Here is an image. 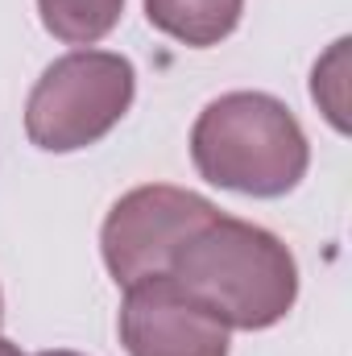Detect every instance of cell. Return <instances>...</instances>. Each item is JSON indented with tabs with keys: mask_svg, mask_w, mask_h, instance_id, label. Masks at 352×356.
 I'll list each match as a JSON object with an SVG mask.
<instances>
[{
	"mask_svg": "<svg viewBox=\"0 0 352 356\" xmlns=\"http://www.w3.org/2000/svg\"><path fill=\"white\" fill-rule=\"evenodd\" d=\"M220 216V207L195 191L182 186H137L125 199L112 203L104 228H99V253L104 266L116 277V286H133L154 273H170L178 249Z\"/></svg>",
	"mask_w": 352,
	"mask_h": 356,
	"instance_id": "277c9868",
	"label": "cell"
},
{
	"mask_svg": "<svg viewBox=\"0 0 352 356\" xmlns=\"http://www.w3.org/2000/svg\"><path fill=\"white\" fill-rule=\"evenodd\" d=\"M137 95V71L125 54L75 50L42 71L25 104V133L46 154H79L104 141Z\"/></svg>",
	"mask_w": 352,
	"mask_h": 356,
	"instance_id": "3957f363",
	"label": "cell"
},
{
	"mask_svg": "<svg viewBox=\"0 0 352 356\" xmlns=\"http://www.w3.org/2000/svg\"><path fill=\"white\" fill-rule=\"evenodd\" d=\"M120 344L129 356H228V327L191 302L170 273L125 286Z\"/></svg>",
	"mask_w": 352,
	"mask_h": 356,
	"instance_id": "5b68a950",
	"label": "cell"
},
{
	"mask_svg": "<svg viewBox=\"0 0 352 356\" xmlns=\"http://www.w3.org/2000/svg\"><path fill=\"white\" fill-rule=\"evenodd\" d=\"M175 286L228 332H265L298 298L294 253L257 224L216 216L170 261Z\"/></svg>",
	"mask_w": 352,
	"mask_h": 356,
	"instance_id": "6da1fadb",
	"label": "cell"
},
{
	"mask_svg": "<svg viewBox=\"0 0 352 356\" xmlns=\"http://www.w3.org/2000/svg\"><path fill=\"white\" fill-rule=\"evenodd\" d=\"M0 319H4V294H0Z\"/></svg>",
	"mask_w": 352,
	"mask_h": 356,
	"instance_id": "8fae6325",
	"label": "cell"
},
{
	"mask_svg": "<svg viewBox=\"0 0 352 356\" xmlns=\"http://www.w3.org/2000/svg\"><path fill=\"white\" fill-rule=\"evenodd\" d=\"M38 356H79V353H67V348H54V353H38Z\"/></svg>",
	"mask_w": 352,
	"mask_h": 356,
	"instance_id": "30bf717a",
	"label": "cell"
},
{
	"mask_svg": "<svg viewBox=\"0 0 352 356\" xmlns=\"http://www.w3.org/2000/svg\"><path fill=\"white\" fill-rule=\"evenodd\" d=\"M125 0H38V17L50 38L67 46H95L120 25Z\"/></svg>",
	"mask_w": 352,
	"mask_h": 356,
	"instance_id": "52a82bcc",
	"label": "cell"
},
{
	"mask_svg": "<svg viewBox=\"0 0 352 356\" xmlns=\"http://www.w3.org/2000/svg\"><path fill=\"white\" fill-rule=\"evenodd\" d=\"M191 162L211 186L282 199L303 182L311 145L282 99L265 91H228L199 112L191 129Z\"/></svg>",
	"mask_w": 352,
	"mask_h": 356,
	"instance_id": "7a4b0ae2",
	"label": "cell"
},
{
	"mask_svg": "<svg viewBox=\"0 0 352 356\" xmlns=\"http://www.w3.org/2000/svg\"><path fill=\"white\" fill-rule=\"evenodd\" d=\"M349 38H336L332 50L311 71V99L319 104V112L336 133H349Z\"/></svg>",
	"mask_w": 352,
	"mask_h": 356,
	"instance_id": "ba28073f",
	"label": "cell"
},
{
	"mask_svg": "<svg viewBox=\"0 0 352 356\" xmlns=\"http://www.w3.org/2000/svg\"><path fill=\"white\" fill-rule=\"evenodd\" d=\"M245 0H145V17L154 29L191 50L220 46L241 25Z\"/></svg>",
	"mask_w": 352,
	"mask_h": 356,
	"instance_id": "8992f818",
	"label": "cell"
},
{
	"mask_svg": "<svg viewBox=\"0 0 352 356\" xmlns=\"http://www.w3.org/2000/svg\"><path fill=\"white\" fill-rule=\"evenodd\" d=\"M0 356H21V348H17V344H8V340L0 336Z\"/></svg>",
	"mask_w": 352,
	"mask_h": 356,
	"instance_id": "9c48e42d",
	"label": "cell"
}]
</instances>
